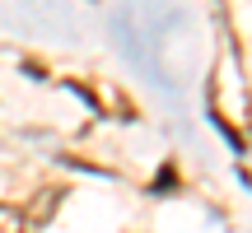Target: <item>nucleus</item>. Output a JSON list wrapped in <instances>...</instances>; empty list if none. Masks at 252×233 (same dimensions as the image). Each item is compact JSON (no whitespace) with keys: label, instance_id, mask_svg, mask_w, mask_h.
<instances>
[{"label":"nucleus","instance_id":"obj_1","mask_svg":"<svg viewBox=\"0 0 252 233\" xmlns=\"http://www.w3.org/2000/svg\"><path fill=\"white\" fill-rule=\"evenodd\" d=\"M24 210H14V205H0V233H24Z\"/></svg>","mask_w":252,"mask_h":233}]
</instances>
